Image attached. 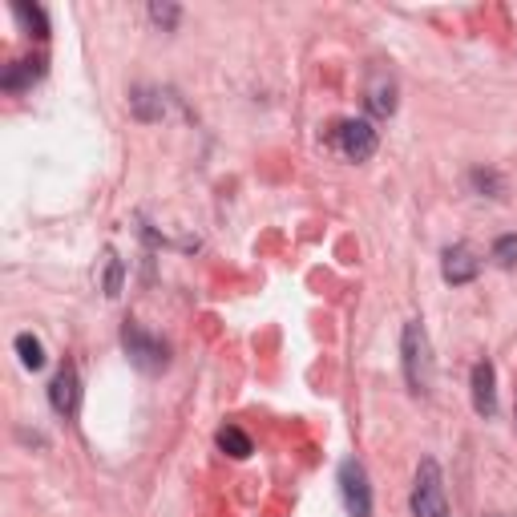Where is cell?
<instances>
[{
  "label": "cell",
  "instance_id": "2",
  "mask_svg": "<svg viewBox=\"0 0 517 517\" xmlns=\"http://www.w3.org/2000/svg\"><path fill=\"white\" fill-rule=\"evenodd\" d=\"M412 517H449L445 477H441V465L433 457L421 461L417 481H412Z\"/></svg>",
  "mask_w": 517,
  "mask_h": 517
},
{
  "label": "cell",
  "instance_id": "11",
  "mask_svg": "<svg viewBox=\"0 0 517 517\" xmlns=\"http://www.w3.org/2000/svg\"><path fill=\"white\" fill-rule=\"evenodd\" d=\"M17 352H21V364H25V368H33V372L45 368V344H41L33 332H21V336H17Z\"/></svg>",
  "mask_w": 517,
  "mask_h": 517
},
{
  "label": "cell",
  "instance_id": "15",
  "mask_svg": "<svg viewBox=\"0 0 517 517\" xmlns=\"http://www.w3.org/2000/svg\"><path fill=\"white\" fill-rule=\"evenodd\" d=\"M150 21L174 29V25H178V9H174V5H154V9H150Z\"/></svg>",
  "mask_w": 517,
  "mask_h": 517
},
{
  "label": "cell",
  "instance_id": "10",
  "mask_svg": "<svg viewBox=\"0 0 517 517\" xmlns=\"http://www.w3.org/2000/svg\"><path fill=\"white\" fill-rule=\"evenodd\" d=\"M41 73H45V61L41 57H25V61H17L5 73V89H29L33 81H41Z\"/></svg>",
  "mask_w": 517,
  "mask_h": 517
},
{
  "label": "cell",
  "instance_id": "14",
  "mask_svg": "<svg viewBox=\"0 0 517 517\" xmlns=\"http://www.w3.org/2000/svg\"><path fill=\"white\" fill-rule=\"evenodd\" d=\"M493 259H497L501 267H509V263L517 259V235H501V239L493 243Z\"/></svg>",
  "mask_w": 517,
  "mask_h": 517
},
{
  "label": "cell",
  "instance_id": "3",
  "mask_svg": "<svg viewBox=\"0 0 517 517\" xmlns=\"http://www.w3.org/2000/svg\"><path fill=\"white\" fill-rule=\"evenodd\" d=\"M122 344H126V356H130L134 368H142V372H162V368H166V344H162L158 336H150L146 328L126 324Z\"/></svg>",
  "mask_w": 517,
  "mask_h": 517
},
{
  "label": "cell",
  "instance_id": "7",
  "mask_svg": "<svg viewBox=\"0 0 517 517\" xmlns=\"http://www.w3.org/2000/svg\"><path fill=\"white\" fill-rule=\"evenodd\" d=\"M368 106H372L376 118L396 114V81L384 69H372V77H368Z\"/></svg>",
  "mask_w": 517,
  "mask_h": 517
},
{
  "label": "cell",
  "instance_id": "6",
  "mask_svg": "<svg viewBox=\"0 0 517 517\" xmlns=\"http://www.w3.org/2000/svg\"><path fill=\"white\" fill-rule=\"evenodd\" d=\"M49 404L61 412V417H73V412H77V404H81V380H77V368L73 364H61V372L53 376Z\"/></svg>",
  "mask_w": 517,
  "mask_h": 517
},
{
  "label": "cell",
  "instance_id": "12",
  "mask_svg": "<svg viewBox=\"0 0 517 517\" xmlns=\"http://www.w3.org/2000/svg\"><path fill=\"white\" fill-rule=\"evenodd\" d=\"M219 449H223V453H231V457H251V437H247L243 429L227 425V429L219 433Z\"/></svg>",
  "mask_w": 517,
  "mask_h": 517
},
{
  "label": "cell",
  "instance_id": "17",
  "mask_svg": "<svg viewBox=\"0 0 517 517\" xmlns=\"http://www.w3.org/2000/svg\"><path fill=\"white\" fill-rule=\"evenodd\" d=\"M473 186H481V190H501V182H497L493 174H485V170H473Z\"/></svg>",
  "mask_w": 517,
  "mask_h": 517
},
{
  "label": "cell",
  "instance_id": "5",
  "mask_svg": "<svg viewBox=\"0 0 517 517\" xmlns=\"http://www.w3.org/2000/svg\"><path fill=\"white\" fill-rule=\"evenodd\" d=\"M336 146L344 150V158L364 162L376 154V130L368 122H340L336 126Z\"/></svg>",
  "mask_w": 517,
  "mask_h": 517
},
{
  "label": "cell",
  "instance_id": "1",
  "mask_svg": "<svg viewBox=\"0 0 517 517\" xmlns=\"http://www.w3.org/2000/svg\"><path fill=\"white\" fill-rule=\"evenodd\" d=\"M400 352H404V380L412 392H429L433 388V348H429V336L425 328L412 320L404 324V340H400Z\"/></svg>",
  "mask_w": 517,
  "mask_h": 517
},
{
  "label": "cell",
  "instance_id": "9",
  "mask_svg": "<svg viewBox=\"0 0 517 517\" xmlns=\"http://www.w3.org/2000/svg\"><path fill=\"white\" fill-rule=\"evenodd\" d=\"M473 408L481 412V417H493L497 412V388H493V364L489 360L473 364Z\"/></svg>",
  "mask_w": 517,
  "mask_h": 517
},
{
  "label": "cell",
  "instance_id": "13",
  "mask_svg": "<svg viewBox=\"0 0 517 517\" xmlns=\"http://www.w3.org/2000/svg\"><path fill=\"white\" fill-rule=\"evenodd\" d=\"M13 13H17L21 21H25V29H29V33H37V37H49V21H45V9H37V5H33V9H29V5H13Z\"/></svg>",
  "mask_w": 517,
  "mask_h": 517
},
{
  "label": "cell",
  "instance_id": "16",
  "mask_svg": "<svg viewBox=\"0 0 517 517\" xmlns=\"http://www.w3.org/2000/svg\"><path fill=\"white\" fill-rule=\"evenodd\" d=\"M118 287H122V263L114 259V263H110V275H106V291L118 295Z\"/></svg>",
  "mask_w": 517,
  "mask_h": 517
},
{
  "label": "cell",
  "instance_id": "8",
  "mask_svg": "<svg viewBox=\"0 0 517 517\" xmlns=\"http://www.w3.org/2000/svg\"><path fill=\"white\" fill-rule=\"evenodd\" d=\"M441 271H445V279L449 283H473L477 279V271H481V259L469 251V247H449L445 251V263H441Z\"/></svg>",
  "mask_w": 517,
  "mask_h": 517
},
{
  "label": "cell",
  "instance_id": "4",
  "mask_svg": "<svg viewBox=\"0 0 517 517\" xmlns=\"http://www.w3.org/2000/svg\"><path fill=\"white\" fill-rule=\"evenodd\" d=\"M340 497H344V509L352 517H372V489H368V473L360 461H344L340 465Z\"/></svg>",
  "mask_w": 517,
  "mask_h": 517
}]
</instances>
